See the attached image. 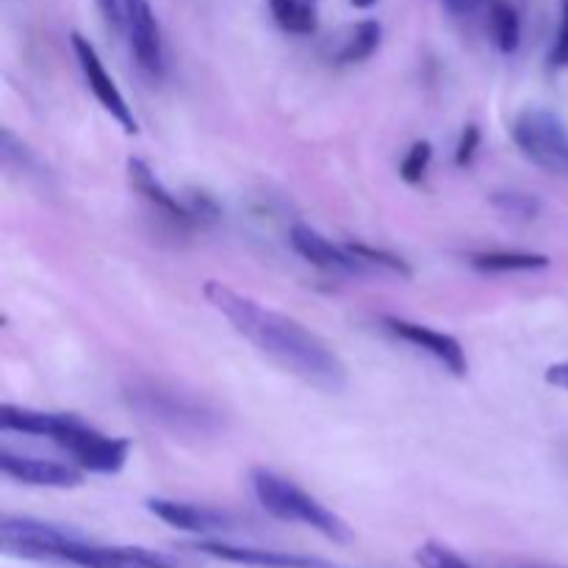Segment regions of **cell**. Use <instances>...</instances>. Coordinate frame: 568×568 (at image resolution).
<instances>
[{
  "label": "cell",
  "mask_w": 568,
  "mask_h": 568,
  "mask_svg": "<svg viewBox=\"0 0 568 568\" xmlns=\"http://www.w3.org/2000/svg\"><path fill=\"white\" fill-rule=\"evenodd\" d=\"M469 264L480 272H532L549 266L547 255L538 253H508V250H491V253H471Z\"/></svg>",
  "instance_id": "cell-16"
},
{
  "label": "cell",
  "mask_w": 568,
  "mask_h": 568,
  "mask_svg": "<svg viewBox=\"0 0 568 568\" xmlns=\"http://www.w3.org/2000/svg\"><path fill=\"white\" fill-rule=\"evenodd\" d=\"M0 427L22 433V436L50 438L55 447H61L75 460L78 469L94 471V475L122 471V466L128 464V453H131L128 438L105 436L72 414H48V410L3 405L0 408Z\"/></svg>",
  "instance_id": "cell-3"
},
{
  "label": "cell",
  "mask_w": 568,
  "mask_h": 568,
  "mask_svg": "<svg viewBox=\"0 0 568 568\" xmlns=\"http://www.w3.org/2000/svg\"><path fill=\"white\" fill-rule=\"evenodd\" d=\"M347 247H349V253H353L358 261H364L366 266H369V264L372 266H383V270L394 272V275H399V277L414 275V272H410V266L405 264L399 255L386 253V250H375V247H369V244H347Z\"/></svg>",
  "instance_id": "cell-21"
},
{
  "label": "cell",
  "mask_w": 568,
  "mask_h": 568,
  "mask_svg": "<svg viewBox=\"0 0 568 568\" xmlns=\"http://www.w3.org/2000/svg\"><path fill=\"white\" fill-rule=\"evenodd\" d=\"M128 181H131L133 192L142 194V197L148 200L159 214H164L166 220L178 222V225H192L194 222L189 205L181 203V200L155 178V172L150 170L142 159H128Z\"/></svg>",
  "instance_id": "cell-14"
},
{
  "label": "cell",
  "mask_w": 568,
  "mask_h": 568,
  "mask_svg": "<svg viewBox=\"0 0 568 568\" xmlns=\"http://www.w3.org/2000/svg\"><path fill=\"white\" fill-rule=\"evenodd\" d=\"M477 148H480V131H477V125H466L464 133H460L458 148H455V164L469 166L475 161Z\"/></svg>",
  "instance_id": "cell-25"
},
{
  "label": "cell",
  "mask_w": 568,
  "mask_h": 568,
  "mask_svg": "<svg viewBox=\"0 0 568 568\" xmlns=\"http://www.w3.org/2000/svg\"><path fill=\"white\" fill-rule=\"evenodd\" d=\"M488 22H491V37L503 53H516L521 44V20L519 11L505 0L488 3Z\"/></svg>",
  "instance_id": "cell-17"
},
{
  "label": "cell",
  "mask_w": 568,
  "mask_h": 568,
  "mask_svg": "<svg viewBox=\"0 0 568 568\" xmlns=\"http://www.w3.org/2000/svg\"><path fill=\"white\" fill-rule=\"evenodd\" d=\"M128 403L136 408L144 419L159 422V425L170 427L172 433H183V436H209L220 427V414L214 408L194 399L189 394L166 388L161 383H136L128 388Z\"/></svg>",
  "instance_id": "cell-5"
},
{
  "label": "cell",
  "mask_w": 568,
  "mask_h": 568,
  "mask_svg": "<svg viewBox=\"0 0 568 568\" xmlns=\"http://www.w3.org/2000/svg\"><path fill=\"white\" fill-rule=\"evenodd\" d=\"M514 568H552V566H514Z\"/></svg>",
  "instance_id": "cell-30"
},
{
  "label": "cell",
  "mask_w": 568,
  "mask_h": 568,
  "mask_svg": "<svg viewBox=\"0 0 568 568\" xmlns=\"http://www.w3.org/2000/svg\"><path fill=\"white\" fill-rule=\"evenodd\" d=\"M0 544H3L6 555L78 568H197L183 558L155 552V549L105 547V544L87 541L64 527L28 519V516H3Z\"/></svg>",
  "instance_id": "cell-2"
},
{
  "label": "cell",
  "mask_w": 568,
  "mask_h": 568,
  "mask_svg": "<svg viewBox=\"0 0 568 568\" xmlns=\"http://www.w3.org/2000/svg\"><path fill=\"white\" fill-rule=\"evenodd\" d=\"M514 142L532 164L568 178V128L547 109H527L514 122Z\"/></svg>",
  "instance_id": "cell-6"
},
{
  "label": "cell",
  "mask_w": 568,
  "mask_h": 568,
  "mask_svg": "<svg viewBox=\"0 0 568 568\" xmlns=\"http://www.w3.org/2000/svg\"><path fill=\"white\" fill-rule=\"evenodd\" d=\"M288 242L297 250V255H303V258L308 261V264H314L316 270L349 277L364 275L366 270L364 261L355 258V255L349 253V247H338V244H333L331 239H325L320 231H314L311 225H303V222H297V225L292 227Z\"/></svg>",
  "instance_id": "cell-12"
},
{
  "label": "cell",
  "mask_w": 568,
  "mask_h": 568,
  "mask_svg": "<svg viewBox=\"0 0 568 568\" xmlns=\"http://www.w3.org/2000/svg\"><path fill=\"white\" fill-rule=\"evenodd\" d=\"M486 3H491V0H444V6H447L453 14H471V11H477Z\"/></svg>",
  "instance_id": "cell-28"
},
{
  "label": "cell",
  "mask_w": 568,
  "mask_h": 568,
  "mask_svg": "<svg viewBox=\"0 0 568 568\" xmlns=\"http://www.w3.org/2000/svg\"><path fill=\"white\" fill-rule=\"evenodd\" d=\"M203 294L231 322L239 336L247 338L258 353L275 361L283 372L327 394H338L347 388V366L338 358L336 349L322 342L308 327L300 325L297 320L266 308L220 281L205 283Z\"/></svg>",
  "instance_id": "cell-1"
},
{
  "label": "cell",
  "mask_w": 568,
  "mask_h": 568,
  "mask_svg": "<svg viewBox=\"0 0 568 568\" xmlns=\"http://www.w3.org/2000/svg\"><path fill=\"white\" fill-rule=\"evenodd\" d=\"M549 67L552 70H566L568 67V0L560 3V28L552 50H549Z\"/></svg>",
  "instance_id": "cell-23"
},
{
  "label": "cell",
  "mask_w": 568,
  "mask_h": 568,
  "mask_svg": "<svg viewBox=\"0 0 568 568\" xmlns=\"http://www.w3.org/2000/svg\"><path fill=\"white\" fill-rule=\"evenodd\" d=\"M349 3H353L355 9H372V6H375L377 0H349Z\"/></svg>",
  "instance_id": "cell-29"
},
{
  "label": "cell",
  "mask_w": 568,
  "mask_h": 568,
  "mask_svg": "<svg viewBox=\"0 0 568 568\" xmlns=\"http://www.w3.org/2000/svg\"><path fill=\"white\" fill-rule=\"evenodd\" d=\"M272 20L294 37H311L320 28V0H270Z\"/></svg>",
  "instance_id": "cell-15"
},
{
  "label": "cell",
  "mask_w": 568,
  "mask_h": 568,
  "mask_svg": "<svg viewBox=\"0 0 568 568\" xmlns=\"http://www.w3.org/2000/svg\"><path fill=\"white\" fill-rule=\"evenodd\" d=\"M416 564L422 568H475L471 564H466L458 552H453V549L438 541L422 544L416 549Z\"/></svg>",
  "instance_id": "cell-22"
},
{
  "label": "cell",
  "mask_w": 568,
  "mask_h": 568,
  "mask_svg": "<svg viewBox=\"0 0 568 568\" xmlns=\"http://www.w3.org/2000/svg\"><path fill=\"white\" fill-rule=\"evenodd\" d=\"M70 39H72V50H75L78 64H81L83 78H87L89 89H92V94L98 98V103L103 105V109L109 111V114L114 116L122 128H125V133H136L139 131L136 116H133L128 100L122 98V92H120V87L114 83V78H111L109 70H105L103 59H100V53L94 50V44L89 42L87 37H81V33H72Z\"/></svg>",
  "instance_id": "cell-7"
},
{
  "label": "cell",
  "mask_w": 568,
  "mask_h": 568,
  "mask_svg": "<svg viewBox=\"0 0 568 568\" xmlns=\"http://www.w3.org/2000/svg\"><path fill=\"white\" fill-rule=\"evenodd\" d=\"M148 510L161 519L164 525L175 527L183 532H197V536H220V532L236 530V521L231 514L216 508H205V505L192 503H178V499L153 497L148 499Z\"/></svg>",
  "instance_id": "cell-10"
},
{
  "label": "cell",
  "mask_w": 568,
  "mask_h": 568,
  "mask_svg": "<svg viewBox=\"0 0 568 568\" xmlns=\"http://www.w3.org/2000/svg\"><path fill=\"white\" fill-rule=\"evenodd\" d=\"M189 211H192L194 222H216L220 220V209H216L214 197H209L205 192H194L189 197Z\"/></svg>",
  "instance_id": "cell-26"
},
{
  "label": "cell",
  "mask_w": 568,
  "mask_h": 568,
  "mask_svg": "<svg viewBox=\"0 0 568 568\" xmlns=\"http://www.w3.org/2000/svg\"><path fill=\"white\" fill-rule=\"evenodd\" d=\"M250 480H253V491L255 499L261 503V508L270 516H275V519L305 525L336 544L353 541V530H349V525L342 516L333 514V510L325 508L320 499H314L308 491L294 486L286 477L275 475V471L270 469H253V477H250Z\"/></svg>",
  "instance_id": "cell-4"
},
{
  "label": "cell",
  "mask_w": 568,
  "mask_h": 568,
  "mask_svg": "<svg viewBox=\"0 0 568 568\" xmlns=\"http://www.w3.org/2000/svg\"><path fill=\"white\" fill-rule=\"evenodd\" d=\"M383 39V28L377 20H364L347 33V39L338 48L336 61L342 64H358V61H366L377 48H381Z\"/></svg>",
  "instance_id": "cell-18"
},
{
  "label": "cell",
  "mask_w": 568,
  "mask_h": 568,
  "mask_svg": "<svg viewBox=\"0 0 568 568\" xmlns=\"http://www.w3.org/2000/svg\"><path fill=\"white\" fill-rule=\"evenodd\" d=\"M494 209L499 211V214L510 216V220H536L538 211H541V203H538V197H532V194H521V192H497L491 197Z\"/></svg>",
  "instance_id": "cell-19"
},
{
  "label": "cell",
  "mask_w": 568,
  "mask_h": 568,
  "mask_svg": "<svg viewBox=\"0 0 568 568\" xmlns=\"http://www.w3.org/2000/svg\"><path fill=\"white\" fill-rule=\"evenodd\" d=\"M189 549L211 558L227 560V564L258 566V568H344L325 558H308V555L277 552V549H258V547H239L227 541H194Z\"/></svg>",
  "instance_id": "cell-9"
},
{
  "label": "cell",
  "mask_w": 568,
  "mask_h": 568,
  "mask_svg": "<svg viewBox=\"0 0 568 568\" xmlns=\"http://www.w3.org/2000/svg\"><path fill=\"white\" fill-rule=\"evenodd\" d=\"M98 6H100V11H103L105 22H109L116 33H125L131 0H98Z\"/></svg>",
  "instance_id": "cell-24"
},
{
  "label": "cell",
  "mask_w": 568,
  "mask_h": 568,
  "mask_svg": "<svg viewBox=\"0 0 568 568\" xmlns=\"http://www.w3.org/2000/svg\"><path fill=\"white\" fill-rule=\"evenodd\" d=\"M547 383H549V386L564 388V392H568V361H564V364L549 366V369H547Z\"/></svg>",
  "instance_id": "cell-27"
},
{
  "label": "cell",
  "mask_w": 568,
  "mask_h": 568,
  "mask_svg": "<svg viewBox=\"0 0 568 568\" xmlns=\"http://www.w3.org/2000/svg\"><path fill=\"white\" fill-rule=\"evenodd\" d=\"M430 161H433V144L427 142V139L414 142L408 153H405L403 164H399V175H403L405 183L416 186V183L425 181L427 170H430Z\"/></svg>",
  "instance_id": "cell-20"
},
{
  "label": "cell",
  "mask_w": 568,
  "mask_h": 568,
  "mask_svg": "<svg viewBox=\"0 0 568 568\" xmlns=\"http://www.w3.org/2000/svg\"><path fill=\"white\" fill-rule=\"evenodd\" d=\"M0 471L22 486L37 488H78L83 483V469L78 466L17 455L11 449H0Z\"/></svg>",
  "instance_id": "cell-11"
},
{
  "label": "cell",
  "mask_w": 568,
  "mask_h": 568,
  "mask_svg": "<svg viewBox=\"0 0 568 568\" xmlns=\"http://www.w3.org/2000/svg\"><path fill=\"white\" fill-rule=\"evenodd\" d=\"M125 33L136 64L148 75L159 78L164 72V37H161V26L148 0H131Z\"/></svg>",
  "instance_id": "cell-13"
},
{
  "label": "cell",
  "mask_w": 568,
  "mask_h": 568,
  "mask_svg": "<svg viewBox=\"0 0 568 568\" xmlns=\"http://www.w3.org/2000/svg\"><path fill=\"white\" fill-rule=\"evenodd\" d=\"M383 325L392 336H397L399 342L410 344V347L422 349L430 358H436L438 364L447 372H453L455 377H464L469 372V361H466L464 347H460L458 338L447 336V333L436 331V327L419 325V322L403 320V316H383Z\"/></svg>",
  "instance_id": "cell-8"
}]
</instances>
